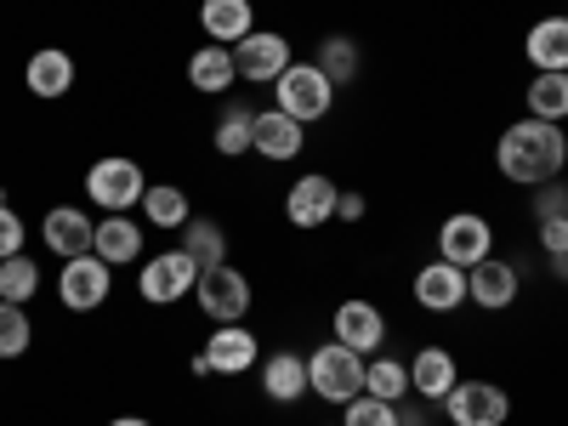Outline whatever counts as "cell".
Masks as SVG:
<instances>
[{
    "label": "cell",
    "mask_w": 568,
    "mask_h": 426,
    "mask_svg": "<svg viewBox=\"0 0 568 426\" xmlns=\"http://www.w3.org/2000/svg\"><path fill=\"white\" fill-rule=\"evenodd\" d=\"M329 336H336L342 347H353V353H382L387 318H382V307H375V302L353 296V302L336 307V318H329Z\"/></svg>",
    "instance_id": "obj_12"
},
{
    "label": "cell",
    "mask_w": 568,
    "mask_h": 426,
    "mask_svg": "<svg viewBox=\"0 0 568 426\" xmlns=\"http://www.w3.org/2000/svg\"><path fill=\"white\" fill-rule=\"evenodd\" d=\"M109 296H114V267H109L98 251L69 256V262L58 267V302H63L69 313H98Z\"/></svg>",
    "instance_id": "obj_5"
},
{
    "label": "cell",
    "mask_w": 568,
    "mask_h": 426,
    "mask_svg": "<svg viewBox=\"0 0 568 426\" xmlns=\"http://www.w3.org/2000/svg\"><path fill=\"white\" fill-rule=\"evenodd\" d=\"M540 251L557 262L568 256V216H540Z\"/></svg>",
    "instance_id": "obj_35"
},
{
    "label": "cell",
    "mask_w": 568,
    "mask_h": 426,
    "mask_svg": "<svg viewBox=\"0 0 568 426\" xmlns=\"http://www.w3.org/2000/svg\"><path fill=\"white\" fill-rule=\"evenodd\" d=\"M194 284H200V262L187 256L182 245L149 256V262H142V273H136V291H142V302H149V307H171V302H182L187 291H194Z\"/></svg>",
    "instance_id": "obj_6"
},
{
    "label": "cell",
    "mask_w": 568,
    "mask_h": 426,
    "mask_svg": "<svg viewBox=\"0 0 568 426\" xmlns=\"http://www.w3.org/2000/svg\"><path fill=\"white\" fill-rule=\"evenodd\" d=\"M273 98H278L273 109H284L291 120L313 125V120L329 114V103H336V85H329V74L318 63H291V69L273 80Z\"/></svg>",
    "instance_id": "obj_4"
},
{
    "label": "cell",
    "mask_w": 568,
    "mask_h": 426,
    "mask_svg": "<svg viewBox=\"0 0 568 426\" xmlns=\"http://www.w3.org/2000/svg\"><path fill=\"white\" fill-rule=\"evenodd\" d=\"M34 291H40V267H34L23 251L0 262V302H18V307H29V302H34Z\"/></svg>",
    "instance_id": "obj_31"
},
{
    "label": "cell",
    "mask_w": 568,
    "mask_h": 426,
    "mask_svg": "<svg viewBox=\"0 0 568 426\" xmlns=\"http://www.w3.org/2000/svg\"><path fill=\"white\" fill-rule=\"evenodd\" d=\"M23 240H29V233H23V216L12 211V200H7V194H0V262L18 256V251H23Z\"/></svg>",
    "instance_id": "obj_34"
},
{
    "label": "cell",
    "mask_w": 568,
    "mask_h": 426,
    "mask_svg": "<svg viewBox=\"0 0 568 426\" xmlns=\"http://www.w3.org/2000/svg\"><path fill=\"white\" fill-rule=\"evenodd\" d=\"M557 273H562V284H568V256H557Z\"/></svg>",
    "instance_id": "obj_41"
},
{
    "label": "cell",
    "mask_w": 568,
    "mask_h": 426,
    "mask_svg": "<svg viewBox=\"0 0 568 426\" xmlns=\"http://www.w3.org/2000/svg\"><path fill=\"white\" fill-rule=\"evenodd\" d=\"M109 426H154V420H142V415H120V420H109Z\"/></svg>",
    "instance_id": "obj_40"
},
{
    "label": "cell",
    "mask_w": 568,
    "mask_h": 426,
    "mask_svg": "<svg viewBox=\"0 0 568 426\" xmlns=\"http://www.w3.org/2000/svg\"><path fill=\"white\" fill-rule=\"evenodd\" d=\"M342 426H398V404L358 393V398H347V404H342Z\"/></svg>",
    "instance_id": "obj_33"
},
{
    "label": "cell",
    "mask_w": 568,
    "mask_h": 426,
    "mask_svg": "<svg viewBox=\"0 0 568 426\" xmlns=\"http://www.w3.org/2000/svg\"><path fill=\"white\" fill-rule=\"evenodd\" d=\"M187 369H194V382H211V375H216V369H211V358H205V347H200L194 358H187Z\"/></svg>",
    "instance_id": "obj_38"
},
{
    "label": "cell",
    "mask_w": 568,
    "mask_h": 426,
    "mask_svg": "<svg viewBox=\"0 0 568 426\" xmlns=\"http://www.w3.org/2000/svg\"><path fill=\"white\" fill-rule=\"evenodd\" d=\"M251 136H256V109L233 103V109L216 120V154H222V160H240V154H251Z\"/></svg>",
    "instance_id": "obj_27"
},
{
    "label": "cell",
    "mask_w": 568,
    "mask_h": 426,
    "mask_svg": "<svg viewBox=\"0 0 568 426\" xmlns=\"http://www.w3.org/2000/svg\"><path fill=\"white\" fill-rule=\"evenodd\" d=\"M517 291H524V278H517V267H511V262L484 256L478 267H466V296H471V307H484V313H506V307L517 302Z\"/></svg>",
    "instance_id": "obj_13"
},
{
    "label": "cell",
    "mask_w": 568,
    "mask_h": 426,
    "mask_svg": "<svg viewBox=\"0 0 568 426\" xmlns=\"http://www.w3.org/2000/svg\"><path fill=\"white\" fill-rule=\"evenodd\" d=\"M495 165H500V176L517 182V187H546V182H557V176L568 171V136H562V125L529 114V120H517V125L500 131Z\"/></svg>",
    "instance_id": "obj_1"
},
{
    "label": "cell",
    "mask_w": 568,
    "mask_h": 426,
    "mask_svg": "<svg viewBox=\"0 0 568 426\" xmlns=\"http://www.w3.org/2000/svg\"><path fill=\"white\" fill-rule=\"evenodd\" d=\"M307 393L324 398V404H347L364 393V353L329 342L318 353H307Z\"/></svg>",
    "instance_id": "obj_3"
},
{
    "label": "cell",
    "mask_w": 568,
    "mask_h": 426,
    "mask_svg": "<svg viewBox=\"0 0 568 426\" xmlns=\"http://www.w3.org/2000/svg\"><path fill=\"white\" fill-rule=\"evenodd\" d=\"M364 211H369L364 194H342V200H336V222H364Z\"/></svg>",
    "instance_id": "obj_37"
},
{
    "label": "cell",
    "mask_w": 568,
    "mask_h": 426,
    "mask_svg": "<svg viewBox=\"0 0 568 426\" xmlns=\"http://www.w3.org/2000/svg\"><path fill=\"white\" fill-rule=\"evenodd\" d=\"M40 240L69 262V256H85V251H91V240H98V222H91L80 205H52V211H45V222H40Z\"/></svg>",
    "instance_id": "obj_15"
},
{
    "label": "cell",
    "mask_w": 568,
    "mask_h": 426,
    "mask_svg": "<svg viewBox=\"0 0 568 426\" xmlns=\"http://www.w3.org/2000/svg\"><path fill=\"white\" fill-rule=\"evenodd\" d=\"M336 200H342V187L329 182L324 171H307L291 182V194H284V216H291V227H324V222H336Z\"/></svg>",
    "instance_id": "obj_10"
},
{
    "label": "cell",
    "mask_w": 568,
    "mask_h": 426,
    "mask_svg": "<svg viewBox=\"0 0 568 426\" xmlns=\"http://www.w3.org/2000/svg\"><path fill=\"white\" fill-rule=\"evenodd\" d=\"M200 29L216 45H240L256 29V0H200Z\"/></svg>",
    "instance_id": "obj_18"
},
{
    "label": "cell",
    "mask_w": 568,
    "mask_h": 426,
    "mask_svg": "<svg viewBox=\"0 0 568 426\" xmlns=\"http://www.w3.org/2000/svg\"><path fill=\"white\" fill-rule=\"evenodd\" d=\"M91 251H98L109 267H125V262H142V227L120 211V216H103L98 222V240H91Z\"/></svg>",
    "instance_id": "obj_24"
},
{
    "label": "cell",
    "mask_w": 568,
    "mask_h": 426,
    "mask_svg": "<svg viewBox=\"0 0 568 426\" xmlns=\"http://www.w3.org/2000/svg\"><path fill=\"white\" fill-rule=\"evenodd\" d=\"M182 251L194 256L200 267H216V262H227V233H222L211 216H187V227H182Z\"/></svg>",
    "instance_id": "obj_26"
},
{
    "label": "cell",
    "mask_w": 568,
    "mask_h": 426,
    "mask_svg": "<svg viewBox=\"0 0 568 426\" xmlns=\"http://www.w3.org/2000/svg\"><path fill=\"white\" fill-rule=\"evenodd\" d=\"M466 302V267H455V262H426L420 273H415V307H426V313H455Z\"/></svg>",
    "instance_id": "obj_14"
},
{
    "label": "cell",
    "mask_w": 568,
    "mask_h": 426,
    "mask_svg": "<svg viewBox=\"0 0 568 426\" xmlns=\"http://www.w3.org/2000/svg\"><path fill=\"white\" fill-rule=\"evenodd\" d=\"M142 194H149V176H142V165L125 160V154H103L98 165L85 171V200L98 205V211H109V216L136 211Z\"/></svg>",
    "instance_id": "obj_2"
},
{
    "label": "cell",
    "mask_w": 568,
    "mask_h": 426,
    "mask_svg": "<svg viewBox=\"0 0 568 426\" xmlns=\"http://www.w3.org/2000/svg\"><path fill=\"white\" fill-rule=\"evenodd\" d=\"M438 256L455 262V267H478L484 256H495V227H489V216H478V211L444 216V227H438Z\"/></svg>",
    "instance_id": "obj_8"
},
{
    "label": "cell",
    "mask_w": 568,
    "mask_h": 426,
    "mask_svg": "<svg viewBox=\"0 0 568 426\" xmlns=\"http://www.w3.org/2000/svg\"><path fill=\"white\" fill-rule=\"evenodd\" d=\"M187 80H194V91H205V98H222V91L240 80V69H233V45L205 40L200 52L187 58Z\"/></svg>",
    "instance_id": "obj_23"
},
{
    "label": "cell",
    "mask_w": 568,
    "mask_h": 426,
    "mask_svg": "<svg viewBox=\"0 0 568 426\" xmlns=\"http://www.w3.org/2000/svg\"><path fill=\"white\" fill-rule=\"evenodd\" d=\"M535 216H568V187H557V182L535 187Z\"/></svg>",
    "instance_id": "obj_36"
},
{
    "label": "cell",
    "mask_w": 568,
    "mask_h": 426,
    "mask_svg": "<svg viewBox=\"0 0 568 426\" xmlns=\"http://www.w3.org/2000/svg\"><path fill=\"white\" fill-rule=\"evenodd\" d=\"M34 342V324L18 302H0V358H23Z\"/></svg>",
    "instance_id": "obj_32"
},
{
    "label": "cell",
    "mask_w": 568,
    "mask_h": 426,
    "mask_svg": "<svg viewBox=\"0 0 568 426\" xmlns=\"http://www.w3.org/2000/svg\"><path fill=\"white\" fill-rule=\"evenodd\" d=\"M444 415H449L455 426H506L511 398H506L495 382H455L449 398H444Z\"/></svg>",
    "instance_id": "obj_9"
},
{
    "label": "cell",
    "mask_w": 568,
    "mask_h": 426,
    "mask_svg": "<svg viewBox=\"0 0 568 426\" xmlns=\"http://www.w3.org/2000/svg\"><path fill=\"white\" fill-rule=\"evenodd\" d=\"M398 426H426V415H420V409H409V404H398Z\"/></svg>",
    "instance_id": "obj_39"
},
{
    "label": "cell",
    "mask_w": 568,
    "mask_h": 426,
    "mask_svg": "<svg viewBox=\"0 0 568 426\" xmlns=\"http://www.w3.org/2000/svg\"><path fill=\"white\" fill-rule=\"evenodd\" d=\"M529 114L562 125L568 120V74H535L529 80Z\"/></svg>",
    "instance_id": "obj_28"
},
{
    "label": "cell",
    "mask_w": 568,
    "mask_h": 426,
    "mask_svg": "<svg viewBox=\"0 0 568 426\" xmlns=\"http://www.w3.org/2000/svg\"><path fill=\"white\" fill-rule=\"evenodd\" d=\"M524 52L535 63V74H568V18H540L524 40Z\"/></svg>",
    "instance_id": "obj_20"
},
{
    "label": "cell",
    "mask_w": 568,
    "mask_h": 426,
    "mask_svg": "<svg viewBox=\"0 0 568 426\" xmlns=\"http://www.w3.org/2000/svg\"><path fill=\"white\" fill-rule=\"evenodd\" d=\"M364 393L369 398H387V404H404L409 398V364H398V358L364 364Z\"/></svg>",
    "instance_id": "obj_30"
},
{
    "label": "cell",
    "mask_w": 568,
    "mask_h": 426,
    "mask_svg": "<svg viewBox=\"0 0 568 426\" xmlns=\"http://www.w3.org/2000/svg\"><path fill=\"white\" fill-rule=\"evenodd\" d=\"M460 382V369H455V353H444V347H420L415 353V364H409V393H420V398H449V387Z\"/></svg>",
    "instance_id": "obj_21"
},
{
    "label": "cell",
    "mask_w": 568,
    "mask_h": 426,
    "mask_svg": "<svg viewBox=\"0 0 568 426\" xmlns=\"http://www.w3.org/2000/svg\"><path fill=\"white\" fill-rule=\"evenodd\" d=\"M256 336L245 324H216L211 329V342H205V358H211V369L216 375H245L251 364H256Z\"/></svg>",
    "instance_id": "obj_19"
},
{
    "label": "cell",
    "mask_w": 568,
    "mask_h": 426,
    "mask_svg": "<svg viewBox=\"0 0 568 426\" xmlns=\"http://www.w3.org/2000/svg\"><path fill=\"white\" fill-rule=\"evenodd\" d=\"M251 149H256L262 160L284 165V160H296V154L307 149V125H302V120H291L284 109H267V114H256V136H251Z\"/></svg>",
    "instance_id": "obj_16"
},
{
    "label": "cell",
    "mask_w": 568,
    "mask_h": 426,
    "mask_svg": "<svg viewBox=\"0 0 568 426\" xmlns=\"http://www.w3.org/2000/svg\"><path fill=\"white\" fill-rule=\"evenodd\" d=\"M23 80H29L34 98L58 103V98H69V91H74V58L63 52V45H40V52L29 58V69H23Z\"/></svg>",
    "instance_id": "obj_17"
},
{
    "label": "cell",
    "mask_w": 568,
    "mask_h": 426,
    "mask_svg": "<svg viewBox=\"0 0 568 426\" xmlns=\"http://www.w3.org/2000/svg\"><path fill=\"white\" fill-rule=\"evenodd\" d=\"M291 63H296V58H291V40H284V34L251 29L240 45H233V69H240V80H251V85H273Z\"/></svg>",
    "instance_id": "obj_11"
},
{
    "label": "cell",
    "mask_w": 568,
    "mask_h": 426,
    "mask_svg": "<svg viewBox=\"0 0 568 426\" xmlns=\"http://www.w3.org/2000/svg\"><path fill=\"white\" fill-rule=\"evenodd\" d=\"M262 393L273 404H302L307 398V358L302 353H267L262 364Z\"/></svg>",
    "instance_id": "obj_22"
},
{
    "label": "cell",
    "mask_w": 568,
    "mask_h": 426,
    "mask_svg": "<svg viewBox=\"0 0 568 426\" xmlns=\"http://www.w3.org/2000/svg\"><path fill=\"white\" fill-rule=\"evenodd\" d=\"M194 296H200V313H205V318H216V324H245V313H251V278H245L240 267L216 262V267H200Z\"/></svg>",
    "instance_id": "obj_7"
},
{
    "label": "cell",
    "mask_w": 568,
    "mask_h": 426,
    "mask_svg": "<svg viewBox=\"0 0 568 426\" xmlns=\"http://www.w3.org/2000/svg\"><path fill=\"white\" fill-rule=\"evenodd\" d=\"M313 63L329 74V85H347V80H358V45H353V34H324Z\"/></svg>",
    "instance_id": "obj_29"
},
{
    "label": "cell",
    "mask_w": 568,
    "mask_h": 426,
    "mask_svg": "<svg viewBox=\"0 0 568 426\" xmlns=\"http://www.w3.org/2000/svg\"><path fill=\"white\" fill-rule=\"evenodd\" d=\"M142 216H149L154 227H165V233H182L194 211H187V194L176 182H154L149 194H142Z\"/></svg>",
    "instance_id": "obj_25"
}]
</instances>
